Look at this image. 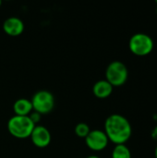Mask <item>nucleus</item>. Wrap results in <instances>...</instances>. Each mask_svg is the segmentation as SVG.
Returning <instances> with one entry per match:
<instances>
[{"label":"nucleus","instance_id":"f257e3e1","mask_svg":"<svg viewBox=\"0 0 157 158\" xmlns=\"http://www.w3.org/2000/svg\"><path fill=\"white\" fill-rule=\"evenodd\" d=\"M109 140L113 143L125 144L131 137L132 128L130 122L124 116L119 114H112L105 121L104 131Z\"/></svg>","mask_w":157,"mask_h":158},{"label":"nucleus","instance_id":"9b49d317","mask_svg":"<svg viewBox=\"0 0 157 158\" xmlns=\"http://www.w3.org/2000/svg\"><path fill=\"white\" fill-rule=\"evenodd\" d=\"M112 158H131V152L126 144H117L112 151Z\"/></svg>","mask_w":157,"mask_h":158},{"label":"nucleus","instance_id":"7ed1b4c3","mask_svg":"<svg viewBox=\"0 0 157 158\" xmlns=\"http://www.w3.org/2000/svg\"><path fill=\"white\" fill-rule=\"evenodd\" d=\"M155 43L153 38L143 32L133 34L129 42V47L132 54L138 56H144L151 54L154 50Z\"/></svg>","mask_w":157,"mask_h":158},{"label":"nucleus","instance_id":"6e6552de","mask_svg":"<svg viewBox=\"0 0 157 158\" xmlns=\"http://www.w3.org/2000/svg\"><path fill=\"white\" fill-rule=\"evenodd\" d=\"M3 30L8 36L17 37L24 31V23L19 18L9 17L4 21Z\"/></svg>","mask_w":157,"mask_h":158},{"label":"nucleus","instance_id":"4468645a","mask_svg":"<svg viewBox=\"0 0 157 158\" xmlns=\"http://www.w3.org/2000/svg\"><path fill=\"white\" fill-rule=\"evenodd\" d=\"M87 158H100L99 156H88Z\"/></svg>","mask_w":157,"mask_h":158},{"label":"nucleus","instance_id":"0eeeda50","mask_svg":"<svg viewBox=\"0 0 157 158\" xmlns=\"http://www.w3.org/2000/svg\"><path fill=\"white\" fill-rule=\"evenodd\" d=\"M31 141L37 148L47 147L52 140V136L47 128L43 125H35L31 136Z\"/></svg>","mask_w":157,"mask_h":158},{"label":"nucleus","instance_id":"1a4fd4ad","mask_svg":"<svg viewBox=\"0 0 157 158\" xmlns=\"http://www.w3.org/2000/svg\"><path fill=\"white\" fill-rule=\"evenodd\" d=\"M113 89L114 87L106 80H100L93 84V94L96 98L105 99L112 94Z\"/></svg>","mask_w":157,"mask_h":158},{"label":"nucleus","instance_id":"dca6fc26","mask_svg":"<svg viewBox=\"0 0 157 158\" xmlns=\"http://www.w3.org/2000/svg\"><path fill=\"white\" fill-rule=\"evenodd\" d=\"M1 5H2V2L0 1V6H1Z\"/></svg>","mask_w":157,"mask_h":158},{"label":"nucleus","instance_id":"423d86ee","mask_svg":"<svg viewBox=\"0 0 157 158\" xmlns=\"http://www.w3.org/2000/svg\"><path fill=\"white\" fill-rule=\"evenodd\" d=\"M109 140L104 131L101 130H93L91 131L90 133L85 138L86 146L94 152H101L105 150L108 145Z\"/></svg>","mask_w":157,"mask_h":158},{"label":"nucleus","instance_id":"39448f33","mask_svg":"<svg viewBox=\"0 0 157 158\" xmlns=\"http://www.w3.org/2000/svg\"><path fill=\"white\" fill-rule=\"evenodd\" d=\"M33 111L41 115L50 113L55 106V97L53 94L47 90H40L36 92L31 99Z\"/></svg>","mask_w":157,"mask_h":158},{"label":"nucleus","instance_id":"ddd939ff","mask_svg":"<svg viewBox=\"0 0 157 158\" xmlns=\"http://www.w3.org/2000/svg\"><path fill=\"white\" fill-rule=\"evenodd\" d=\"M29 118H31V120L32 121V123H33L34 125H37V123L40 122V120H41L42 115L39 114V113L36 112V111H32V112L29 115Z\"/></svg>","mask_w":157,"mask_h":158},{"label":"nucleus","instance_id":"f8f14e48","mask_svg":"<svg viewBox=\"0 0 157 158\" xmlns=\"http://www.w3.org/2000/svg\"><path fill=\"white\" fill-rule=\"evenodd\" d=\"M90 131H91V129L87 123L80 122L75 126V134L80 138L85 139L87 137V135L90 133Z\"/></svg>","mask_w":157,"mask_h":158},{"label":"nucleus","instance_id":"f03ea898","mask_svg":"<svg viewBox=\"0 0 157 158\" xmlns=\"http://www.w3.org/2000/svg\"><path fill=\"white\" fill-rule=\"evenodd\" d=\"M35 125L32 123L29 116H16L11 117L7 121V131L13 137L17 139L30 138Z\"/></svg>","mask_w":157,"mask_h":158},{"label":"nucleus","instance_id":"2eb2a0df","mask_svg":"<svg viewBox=\"0 0 157 158\" xmlns=\"http://www.w3.org/2000/svg\"><path fill=\"white\" fill-rule=\"evenodd\" d=\"M155 158H157V146L155 148Z\"/></svg>","mask_w":157,"mask_h":158},{"label":"nucleus","instance_id":"f3484780","mask_svg":"<svg viewBox=\"0 0 157 158\" xmlns=\"http://www.w3.org/2000/svg\"><path fill=\"white\" fill-rule=\"evenodd\" d=\"M156 4H157V0H156Z\"/></svg>","mask_w":157,"mask_h":158},{"label":"nucleus","instance_id":"9d476101","mask_svg":"<svg viewBox=\"0 0 157 158\" xmlns=\"http://www.w3.org/2000/svg\"><path fill=\"white\" fill-rule=\"evenodd\" d=\"M32 111H33L32 105H31V102L30 99L19 98V99L16 100L13 104V112L16 116L27 117Z\"/></svg>","mask_w":157,"mask_h":158},{"label":"nucleus","instance_id":"20e7f679","mask_svg":"<svg viewBox=\"0 0 157 158\" xmlns=\"http://www.w3.org/2000/svg\"><path fill=\"white\" fill-rule=\"evenodd\" d=\"M129 77L127 66L118 60L111 62L105 69V79L113 87H119L126 83Z\"/></svg>","mask_w":157,"mask_h":158}]
</instances>
